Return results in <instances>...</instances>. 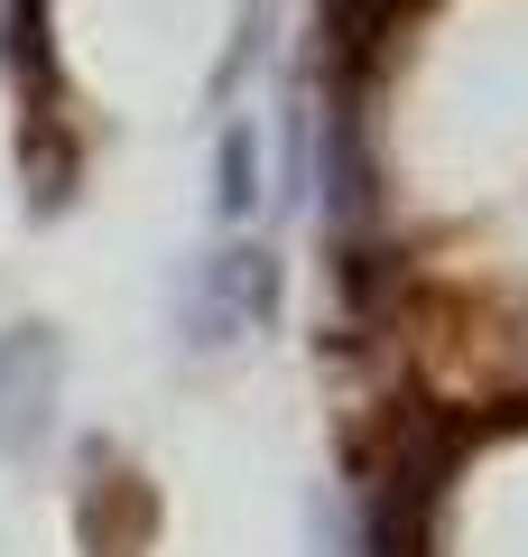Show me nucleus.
Masks as SVG:
<instances>
[{
  "instance_id": "f257e3e1",
  "label": "nucleus",
  "mask_w": 528,
  "mask_h": 557,
  "mask_svg": "<svg viewBox=\"0 0 528 557\" xmlns=\"http://www.w3.org/2000/svg\"><path fill=\"white\" fill-rule=\"evenodd\" d=\"M56 391H65L56 325H10V335H0V456H38L47 446Z\"/></svg>"
},
{
  "instance_id": "f03ea898",
  "label": "nucleus",
  "mask_w": 528,
  "mask_h": 557,
  "mask_svg": "<svg viewBox=\"0 0 528 557\" xmlns=\"http://www.w3.org/2000/svg\"><path fill=\"white\" fill-rule=\"evenodd\" d=\"M278 317V260L260 251H214L196 270V288H186V335H196V354H214V344L251 335V325Z\"/></svg>"
},
{
  "instance_id": "7ed1b4c3",
  "label": "nucleus",
  "mask_w": 528,
  "mask_h": 557,
  "mask_svg": "<svg viewBox=\"0 0 528 557\" xmlns=\"http://www.w3.org/2000/svg\"><path fill=\"white\" fill-rule=\"evenodd\" d=\"M75 530H84V557H149V530H158L149 474H139L130 456H112V446H84Z\"/></svg>"
},
{
  "instance_id": "20e7f679",
  "label": "nucleus",
  "mask_w": 528,
  "mask_h": 557,
  "mask_svg": "<svg viewBox=\"0 0 528 557\" xmlns=\"http://www.w3.org/2000/svg\"><path fill=\"white\" fill-rule=\"evenodd\" d=\"M260 205V139L251 121H223V149H214V214L223 223H251Z\"/></svg>"
},
{
  "instance_id": "39448f33",
  "label": "nucleus",
  "mask_w": 528,
  "mask_h": 557,
  "mask_svg": "<svg viewBox=\"0 0 528 557\" xmlns=\"http://www.w3.org/2000/svg\"><path fill=\"white\" fill-rule=\"evenodd\" d=\"M0 38L20 57V75L38 84V102H56V65H47V0H0Z\"/></svg>"
}]
</instances>
